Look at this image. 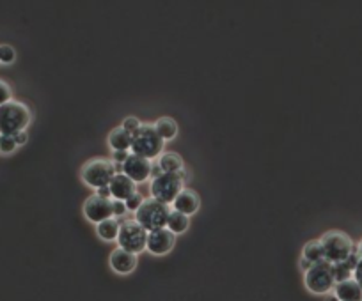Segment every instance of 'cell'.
Returning a JSON list of instances; mask_svg holds the SVG:
<instances>
[{
	"label": "cell",
	"mask_w": 362,
	"mask_h": 301,
	"mask_svg": "<svg viewBox=\"0 0 362 301\" xmlns=\"http://www.w3.org/2000/svg\"><path fill=\"white\" fill-rule=\"evenodd\" d=\"M331 301H339V300H338V298H336V296H332Z\"/></svg>",
	"instance_id": "obj_38"
},
{
	"label": "cell",
	"mask_w": 362,
	"mask_h": 301,
	"mask_svg": "<svg viewBox=\"0 0 362 301\" xmlns=\"http://www.w3.org/2000/svg\"><path fill=\"white\" fill-rule=\"evenodd\" d=\"M302 257L307 259V261L311 262V264L325 261V257H323V247H322V243H320V239H316V241H309L304 245Z\"/></svg>",
	"instance_id": "obj_21"
},
{
	"label": "cell",
	"mask_w": 362,
	"mask_h": 301,
	"mask_svg": "<svg viewBox=\"0 0 362 301\" xmlns=\"http://www.w3.org/2000/svg\"><path fill=\"white\" fill-rule=\"evenodd\" d=\"M357 250H359V254H361V257H362V239H361V243H359Z\"/></svg>",
	"instance_id": "obj_37"
},
{
	"label": "cell",
	"mask_w": 362,
	"mask_h": 301,
	"mask_svg": "<svg viewBox=\"0 0 362 301\" xmlns=\"http://www.w3.org/2000/svg\"><path fill=\"white\" fill-rule=\"evenodd\" d=\"M116 241H118L119 248L139 255L146 250L148 231L142 229L135 220H126L125 223H121V227H119V234Z\"/></svg>",
	"instance_id": "obj_6"
},
{
	"label": "cell",
	"mask_w": 362,
	"mask_h": 301,
	"mask_svg": "<svg viewBox=\"0 0 362 301\" xmlns=\"http://www.w3.org/2000/svg\"><path fill=\"white\" fill-rule=\"evenodd\" d=\"M183 184H185V181L181 179L178 172L176 174L164 172L162 176L151 179V186H150L151 197L171 206V204L174 202V199L181 193V190L185 188Z\"/></svg>",
	"instance_id": "obj_8"
},
{
	"label": "cell",
	"mask_w": 362,
	"mask_h": 301,
	"mask_svg": "<svg viewBox=\"0 0 362 301\" xmlns=\"http://www.w3.org/2000/svg\"><path fill=\"white\" fill-rule=\"evenodd\" d=\"M132 137H134V133H130V131L123 128V126H118V128L112 129L111 135H109V145H111L114 151H130Z\"/></svg>",
	"instance_id": "obj_16"
},
{
	"label": "cell",
	"mask_w": 362,
	"mask_h": 301,
	"mask_svg": "<svg viewBox=\"0 0 362 301\" xmlns=\"http://www.w3.org/2000/svg\"><path fill=\"white\" fill-rule=\"evenodd\" d=\"M11 99H13L11 87H9L4 80H0V106L6 105V103H9Z\"/></svg>",
	"instance_id": "obj_26"
},
{
	"label": "cell",
	"mask_w": 362,
	"mask_h": 301,
	"mask_svg": "<svg viewBox=\"0 0 362 301\" xmlns=\"http://www.w3.org/2000/svg\"><path fill=\"white\" fill-rule=\"evenodd\" d=\"M119 227L121 225H119L118 220L109 218L96 225V232H98L100 239H103V241H116L119 234Z\"/></svg>",
	"instance_id": "obj_19"
},
{
	"label": "cell",
	"mask_w": 362,
	"mask_h": 301,
	"mask_svg": "<svg viewBox=\"0 0 362 301\" xmlns=\"http://www.w3.org/2000/svg\"><path fill=\"white\" fill-rule=\"evenodd\" d=\"M109 190H111V197L114 200H123L130 199L135 192H137V184L130 179L125 174H116L112 177L111 184H109Z\"/></svg>",
	"instance_id": "obj_12"
},
{
	"label": "cell",
	"mask_w": 362,
	"mask_h": 301,
	"mask_svg": "<svg viewBox=\"0 0 362 301\" xmlns=\"http://www.w3.org/2000/svg\"><path fill=\"white\" fill-rule=\"evenodd\" d=\"M313 266V264H311V262H309V261H307V259H300V268H302V270H304V273H306V271L307 270H309V268H311Z\"/></svg>",
	"instance_id": "obj_35"
},
{
	"label": "cell",
	"mask_w": 362,
	"mask_h": 301,
	"mask_svg": "<svg viewBox=\"0 0 362 301\" xmlns=\"http://www.w3.org/2000/svg\"><path fill=\"white\" fill-rule=\"evenodd\" d=\"M171 208L169 204H164L157 199H144L141 208L135 213V222L148 232L158 231V229L167 227V220H169Z\"/></svg>",
	"instance_id": "obj_3"
},
{
	"label": "cell",
	"mask_w": 362,
	"mask_h": 301,
	"mask_svg": "<svg viewBox=\"0 0 362 301\" xmlns=\"http://www.w3.org/2000/svg\"><path fill=\"white\" fill-rule=\"evenodd\" d=\"M155 129H157V133L160 135L162 140H173L174 137L178 135V124L174 119L171 117H162L155 122Z\"/></svg>",
	"instance_id": "obj_20"
},
{
	"label": "cell",
	"mask_w": 362,
	"mask_h": 301,
	"mask_svg": "<svg viewBox=\"0 0 362 301\" xmlns=\"http://www.w3.org/2000/svg\"><path fill=\"white\" fill-rule=\"evenodd\" d=\"M126 204L123 202V200H114L112 199V213H114V216H118V218H121V216L126 215Z\"/></svg>",
	"instance_id": "obj_28"
},
{
	"label": "cell",
	"mask_w": 362,
	"mask_h": 301,
	"mask_svg": "<svg viewBox=\"0 0 362 301\" xmlns=\"http://www.w3.org/2000/svg\"><path fill=\"white\" fill-rule=\"evenodd\" d=\"M332 273H334V280L336 284L339 282H345V280H350L354 278V270L347 264V261H341V262H334L332 264Z\"/></svg>",
	"instance_id": "obj_22"
},
{
	"label": "cell",
	"mask_w": 362,
	"mask_h": 301,
	"mask_svg": "<svg viewBox=\"0 0 362 301\" xmlns=\"http://www.w3.org/2000/svg\"><path fill=\"white\" fill-rule=\"evenodd\" d=\"M15 59H16L15 48L9 47V44H0V63L11 64Z\"/></svg>",
	"instance_id": "obj_24"
},
{
	"label": "cell",
	"mask_w": 362,
	"mask_h": 301,
	"mask_svg": "<svg viewBox=\"0 0 362 301\" xmlns=\"http://www.w3.org/2000/svg\"><path fill=\"white\" fill-rule=\"evenodd\" d=\"M31 124V110L27 105L11 99L0 106V135H11L25 131Z\"/></svg>",
	"instance_id": "obj_1"
},
{
	"label": "cell",
	"mask_w": 362,
	"mask_h": 301,
	"mask_svg": "<svg viewBox=\"0 0 362 301\" xmlns=\"http://www.w3.org/2000/svg\"><path fill=\"white\" fill-rule=\"evenodd\" d=\"M137 266V255L130 254V252L123 250V248H116L111 254V268L119 275H128Z\"/></svg>",
	"instance_id": "obj_14"
},
{
	"label": "cell",
	"mask_w": 362,
	"mask_h": 301,
	"mask_svg": "<svg viewBox=\"0 0 362 301\" xmlns=\"http://www.w3.org/2000/svg\"><path fill=\"white\" fill-rule=\"evenodd\" d=\"M174 211H180L187 216H192L194 213H197L199 206H201V199L197 195L194 190H189V188H183L180 195L174 199V202L171 204Z\"/></svg>",
	"instance_id": "obj_13"
},
{
	"label": "cell",
	"mask_w": 362,
	"mask_h": 301,
	"mask_svg": "<svg viewBox=\"0 0 362 301\" xmlns=\"http://www.w3.org/2000/svg\"><path fill=\"white\" fill-rule=\"evenodd\" d=\"M158 165H160L162 172H169V174L180 172L181 168L185 167L181 156L176 153H162V156L158 158Z\"/></svg>",
	"instance_id": "obj_17"
},
{
	"label": "cell",
	"mask_w": 362,
	"mask_h": 301,
	"mask_svg": "<svg viewBox=\"0 0 362 301\" xmlns=\"http://www.w3.org/2000/svg\"><path fill=\"white\" fill-rule=\"evenodd\" d=\"M128 156H130L128 151H114V154H112V161H114V163H125Z\"/></svg>",
	"instance_id": "obj_30"
},
{
	"label": "cell",
	"mask_w": 362,
	"mask_h": 301,
	"mask_svg": "<svg viewBox=\"0 0 362 301\" xmlns=\"http://www.w3.org/2000/svg\"><path fill=\"white\" fill-rule=\"evenodd\" d=\"M123 174L130 177L135 184L144 183L151 177V160L130 153V156L123 163Z\"/></svg>",
	"instance_id": "obj_11"
},
{
	"label": "cell",
	"mask_w": 362,
	"mask_h": 301,
	"mask_svg": "<svg viewBox=\"0 0 362 301\" xmlns=\"http://www.w3.org/2000/svg\"><path fill=\"white\" fill-rule=\"evenodd\" d=\"M334 296L339 301H362V286L354 278L339 282L334 286Z\"/></svg>",
	"instance_id": "obj_15"
},
{
	"label": "cell",
	"mask_w": 362,
	"mask_h": 301,
	"mask_svg": "<svg viewBox=\"0 0 362 301\" xmlns=\"http://www.w3.org/2000/svg\"><path fill=\"white\" fill-rule=\"evenodd\" d=\"M176 245V234L169 229H158V231L148 232V245L146 250L153 255H166Z\"/></svg>",
	"instance_id": "obj_10"
},
{
	"label": "cell",
	"mask_w": 362,
	"mask_h": 301,
	"mask_svg": "<svg viewBox=\"0 0 362 301\" xmlns=\"http://www.w3.org/2000/svg\"><path fill=\"white\" fill-rule=\"evenodd\" d=\"M116 174H123V163H114Z\"/></svg>",
	"instance_id": "obj_36"
},
{
	"label": "cell",
	"mask_w": 362,
	"mask_h": 301,
	"mask_svg": "<svg viewBox=\"0 0 362 301\" xmlns=\"http://www.w3.org/2000/svg\"><path fill=\"white\" fill-rule=\"evenodd\" d=\"M142 202H144V197H142L139 192H135L134 195L130 197V199H126V200H125L126 209H128V211H132V213H137V209L141 208Z\"/></svg>",
	"instance_id": "obj_25"
},
{
	"label": "cell",
	"mask_w": 362,
	"mask_h": 301,
	"mask_svg": "<svg viewBox=\"0 0 362 301\" xmlns=\"http://www.w3.org/2000/svg\"><path fill=\"white\" fill-rule=\"evenodd\" d=\"M82 181L87 184V186L98 188L109 186L112 181V177L116 176V168H114V161L105 160V158H95V160H89L86 165L82 167Z\"/></svg>",
	"instance_id": "obj_5"
},
{
	"label": "cell",
	"mask_w": 362,
	"mask_h": 301,
	"mask_svg": "<svg viewBox=\"0 0 362 301\" xmlns=\"http://www.w3.org/2000/svg\"><path fill=\"white\" fill-rule=\"evenodd\" d=\"M304 282H306V287L311 291L313 294L331 293L336 286L334 273H332V264L327 261L313 264V266L306 271Z\"/></svg>",
	"instance_id": "obj_7"
},
{
	"label": "cell",
	"mask_w": 362,
	"mask_h": 301,
	"mask_svg": "<svg viewBox=\"0 0 362 301\" xmlns=\"http://www.w3.org/2000/svg\"><path fill=\"white\" fill-rule=\"evenodd\" d=\"M190 227V218L187 215L180 211H171L169 220H167V229H169L173 234H183V232L189 231Z\"/></svg>",
	"instance_id": "obj_18"
},
{
	"label": "cell",
	"mask_w": 362,
	"mask_h": 301,
	"mask_svg": "<svg viewBox=\"0 0 362 301\" xmlns=\"http://www.w3.org/2000/svg\"><path fill=\"white\" fill-rule=\"evenodd\" d=\"M164 145H166V142L162 140L160 135L157 133L155 126L141 124V128L132 137L130 151L132 154H137V156L146 158V160H155V158L162 156Z\"/></svg>",
	"instance_id": "obj_2"
},
{
	"label": "cell",
	"mask_w": 362,
	"mask_h": 301,
	"mask_svg": "<svg viewBox=\"0 0 362 301\" xmlns=\"http://www.w3.org/2000/svg\"><path fill=\"white\" fill-rule=\"evenodd\" d=\"M15 140H16V145H18V147H20V145H25V144H27L29 135L25 133V131H20V133H16V135H15Z\"/></svg>",
	"instance_id": "obj_31"
},
{
	"label": "cell",
	"mask_w": 362,
	"mask_h": 301,
	"mask_svg": "<svg viewBox=\"0 0 362 301\" xmlns=\"http://www.w3.org/2000/svg\"><path fill=\"white\" fill-rule=\"evenodd\" d=\"M96 195L103 197V199H111V190H109V186L98 188V190H96Z\"/></svg>",
	"instance_id": "obj_34"
},
{
	"label": "cell",
	"mask_w": 362,
	"mask_h": 301,
	"mask_svg": "<svg viewBox=\"0 0 362 301\" xmlns=\"http://www.w3.org/2000/svg\"><path fill=\"white\" fill-rule=\"evenodd\" d=\"M361 259H362V257H361V254H359V250H354L350 255H348L347 264L352 268V270H355V266H357L359 261H361Z\"/></svg>",
	"instance_id": "obj_29"
},
{
	"label": "cell",
	"mask_w": 362,
	"mask_h": 301,
	"mask_svg": "<svg viewBox=\"0 0 362 301\" xmlns=\"http://www.w3.org/2000/svg\"><path fill=\"white\" fill-rule=\"evenodd\" d=\"M16 140L11 135H0V154H11L16 151Z\"/></svg>",
	"instance_id": "obj_23"
},
{
	"label": "cell",
	"mask_w": 362,
	"mask_h": 301,
	"mask_svg": "<svg viewBox=\"0 0 362 301\" xmlns=\"http://www.w3.org/2000/svg\"><path fill=\"white\" fill-rule=\"evenodd\" d=\"M354 280L359 282V284L362 286V259L359 261V264L355 266V270H354Z\"/></svg>",
	"instance_id": "obj_32"
},
{
	"label": "cell",
	"mask_w": 362,
	"mask_h": 301,
	"mask_svg": "<svg viewBox=\"0 0 362 301\" xmlns=\"http://www.w3.org/2000/svg\"><path fill=\"white\" fill-rule=\"evenodd\" d=\"M162 168H160V165H158V161L157 163H151V179H155V177H158V176H162Z\"/></svg>",
	"instance_id": "obj_33"
},
{
	"label": "cell",
	"mask_w": 362,
	"mask_h": 301,
	"mask_svg": "<svg viewBox=\"0 0 362 301\" xmlns=\"http://www.w3.org/2000/svg\"><path fill=\"white\" fill-rule=\"evenodd\" d=\"M323 247V257L325 261L334 264V262L347 261L348 255L355 250L354 241L350 236H347L341 231H329L320 239Z\"/></svg>",
	"instance_id": "obj_4"
},
{
	"label": "cell",
	"mask_w": 362,
	"mask_h": 301,
	"mask_svg": "<svg viewBox=\"0 0 362 301\" xmlns=\"http://www.w3.org/2000/svg\"><path fill=\"white\" fill-rule=\"evenodd\" d=\"M84 216L89 220L90 223H102L105 220L112 218L114 213H112V200L103 199L100 195H90L89 199L84 202Z\"/></svg>",
	"instance_id": "obj_9"
},
{
	"label": "cell",
	"mask_w": 362,
	"mask_h": 301,
	"mask_svg": "<svg viewBox=\"0 0 362 301\" xmlns=\"http://www.w3.org/2000/svg\"><path fill=\"white\" fill-rule=\"evenodd\" d=\"M123 128L128 129L130 133H135L139 128H141V121H139L137 117H126L125 121H123Z\"/></svg>",
	"instance_id": "obj_27"
}]
</instances>
